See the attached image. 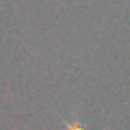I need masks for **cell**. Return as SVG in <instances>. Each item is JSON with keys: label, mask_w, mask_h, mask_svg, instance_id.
<instances>
[{"label": "cell", "mask_w": 130, "mask_h": 130, "mask_svg": "<svg viewBox=\"0 0 130 130\" xmlns=\"http://www.w3.org/2000/svg\"><path fill=\"white\" fill-rule=\"evenodd\" d=\"M69 130H83L80 125H72V127H69Z\"/></svg>", "instance_id": "obj_1"}]
</instances>
